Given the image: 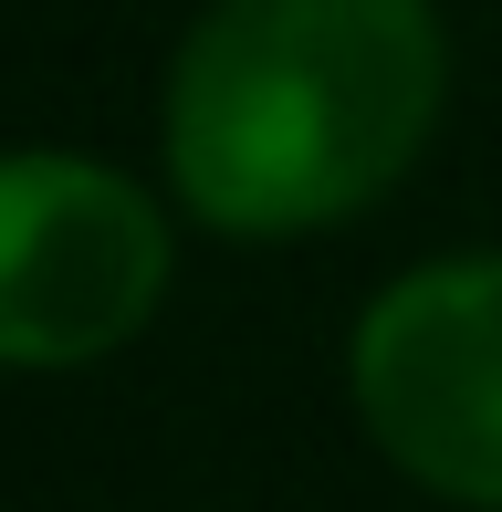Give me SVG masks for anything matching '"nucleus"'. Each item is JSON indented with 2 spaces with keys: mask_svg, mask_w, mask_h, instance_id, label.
Here are the masks:
<instances>
[{
  "mask_svg": "<svg viewBox=\"0 0 502 512\" xmlns=\"http://www.w3.org/2000/svg\"><path fill=\"white\" fill-rule=\"evenodd\" d=\"M356 418L419 492L502 512V251L387 283L356 324Z\"/></svg>",
  "mask_w": 502,
  "mask_h": 512,
  "instance_id": "obj_3",
  "label": "nucleus"
},
{
  "mask_svg": "<svg viewBox=\"0 0 502 512\" xmlns=\"http://www.w3.org/2000/svg\"><path fill=\"white\" fill-rule=\"evenodd\" d=\"M440 84L429 0H210L168 74V178L241 241L356 220L429 147Z\"/></svg>",
  "mask_w": 502,
  "mask_h": 512,
  "instance_id": "obj_1",
  "label": "nucleus"
},
{
  "mask_svg": "<svg viewBox=\"0 0 502 512\" xmlns=\"http://www.w3.org/2000/svg\"><path fill=\"white\" fill-rule=\"evenodd\" d=\"M168 293V220L105 157H0V366H95Z\"/></svg>",
  "mask_w": 502,
  "mask_h": 512,
  "instance_id": "obj_2",
  "label": "nucleus"
}]
</instances>
